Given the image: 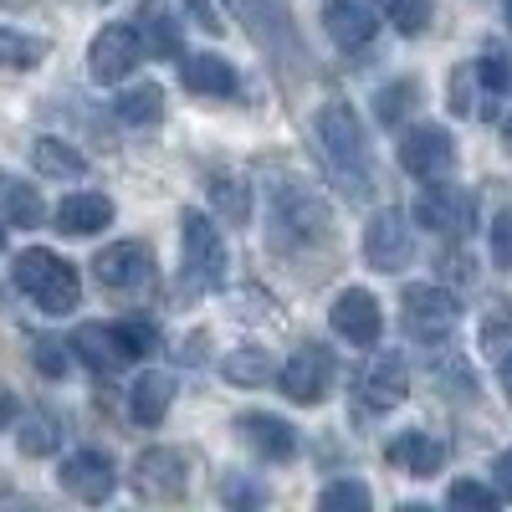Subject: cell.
I'll list each match as a JSON object with an SVG mask.
<instances>
[{"label":"cell","mask_w":512,"mask_h":512,"mask_svg":"<svg viewBox=\"0 0 512 512\" xmlns=\"http://www.w3.org/2000/svg\"><path fill=\"white\" fill-rule=\"evenodd\" d=\"M313 134H318V154H323L328 180L344 195H364L369 190V144H364V128H359L354 108L349 103H323Z\"/></svg>","instance_id":"1"},{"label":"cell","mask_w":512,"mask_h":512,"mask_svg":"<svg viewBox=\"0 0 512 512\" xmlns=\"http://www.w3.org/2000/svg\"><path fill=\"white\" fill-rule=\"evenodd\" d=\"M11 277H16V287L31 297L41 313H72V308H77V297H82L77 267L62 262V256L47 251V246L21 251V256H16V267H11Z\"/></svg>","instance_id":"2"},{"label":"cell","mask_w":512,"mask_h":512,"mask_svg":"<svg viewBox=\"0 0 512 512\" xmlns=\"http://www.w3.org/2000/svg\"><path fill=\"white\" fill-rule=\"evenodd\" d=\"M328 226H333V210L308 185H297V180L277 185V195H272V246H313V241L328 236Z\"/></svg>","instance_id":"3"},{"label":"cell","mask_w":512,"mask_h":512,"mask_svg":"<svg viewBox=\"0 0 512 512\" xmlns=\"http://www.w3.org/2000/svg\"><path fill=\"white\" fill-rule=\"evenodd\" d=\"M149 328H139V323H82L77 333H72V354L88 364L93 374H113V369H123L128 359H139V354H149Z\"/></svg>","instance_id":"4"},{"label":"cell","mask_w":512,"mask_h":512,"mask_svg":"<svg viewBox=\"0 0 512 512\" xmlns=\"http://www.w3.org/2000/svg\"><path fill=\"white\" fill-rule=\"evenodd\" d=\"M400 318H405V333L410 338H420V344H441V338H451L456 323H461V303H456L446 287L415 282L400 297Z\"/></svg>","instance_id":"5"},{"label":"cell","mask_w":512,"mask_h":512,"mask_svg":"<svg viewBox=\"0 0 512 512\" xmlns=\"http://www.w3.org/2000/svg\"><path fill=\"white\" fill-rule=\"evenodd\" d=\"M180 226H185V231H180V241H185V277H190L195 287H221L231 262H226V241H221L216 221L185 210Z\"/></svg>","instance_id":"6"},{"label":"cell","mask_w":512,"mask_h":512,"mask_svg":"<svg viewBox=\"0 0 512 512\" xmlns=\"http://www.w3.org/2000/svg\"><path fill=\"white\" fill-rule=\"evenodd\" d=\"M236 16L246 21V31L256 36V47L272 52L277 62H303V41L292 31V16L282 0H236Z\"/></svg>","instance_id":"7"},{"label":"cell","mask_w":512,"mask_h":512,"mask_svg":"<svg viewBox=\"0 0 512 512\" xmlns=\"http://www.w3.org/2000/svg\"><path fill=\"white\" fill-rule=\"evenodd\" d=\"M333 374H338L333 354H328L323 344H303V349L282 364L277 384H282V395L297 400V405H323L328 390H333Z\"/></svg>","instance_id":"8"},{"label":"cell","mask_w":512,"mask_h":512,"mask_svg":"<svg viewBox=\"0 0 512 512\" xmlns=\"http://www.w3.org/2000/svg\"><path fill=\"white\" fill-rule=\"evenodd\" d=\"M139 62H144L139 26H103V31L93 36V47H88V72H93V82H103V88L123 82Z\"/></svg>","instance_id":"9"},{"label":"cell","mask_w":512,"mask_h":512,"mask_svg":"<svg viewBox=\"0 0 512 512\" xmlns=\"http://www.w3.org/2000/svg\"><path fill=\"white\" fill-rule=\"evenodd\" d=\"M456 164V144L441 123H420L400 139V169L415 180H446Z\"/></svg>","instance_id":"10"},{"label":"cell","mask_w":512,"mask_h":512,"mask_svg":"<svg viewBox=\"0 0 512 512\" xmlns=\"http://www.w3.org/2000/svg\"><path fill=\"white\" fill-rule=\"evenodd\" d=\"M415 221L436 236H466L477 226V200L456 185H431L415 200Z\"/></svg>","instance_id":"11"},{"label":"cell","mask_w":512,"mask_h":512,"mask_svg":"<svg viewBox=\"0 0 512 512\" xmlns=\"http://www.w3.org/2000/svg\"><path fill=\"white\" fill-rule=\"evenodd\" d=\"M364 256L374 272H400L410 256H415V236H410V221L405 210H379L364 231Z\"/></svg>","instance_id":"12"},{"label":"cell","mask_w":512,"mask_h":512,"mask_svg":"<svg viewBox=\"0 0 512 512\" xmlns=\"http://www.w3.org/2000/svg\"><path fill=\"white\" fill-rule=\"evenodd\" d=\"M62 487L77 497V502H108L113 487H118V466L113 456L103 451H72L62 461Z\"/></svg>","instance_id":"13"},{"label":"cell","mask_w":512,"mask_h":512,"mask_svg":"<svg viewBox=\"0 0 512 512\" xmlns=\"http://www.w3.org/2000/svg\"><path fill=\"white\" fill-rule=\"evenodd\" d=\"M134 487H139V497L175 502V497L185 492V456H180L175 446L139 451V461H134Z\"/></svg>","instance_id":"14"},{"label":"cell","mask_w":512,"mask_h":512,"mask_svg":"<svg viewBox=\"0 0 512 512\" xmlns=\"http://www.w3.org/2000/svg\"><path fill=\"white\" fill-rule=\"evenodd\" d=\"M328 318H333V333H338V338H349V344H359V349L379 344V333H384L379 303H374V292H364V287H349V292L333 303Z\"/></svg>","instance_id":"15"},{"label":"cell","mask_w":512,"mask_h":512,"mask_svg":"<svg viewBox=\"0 0 512 512\" xmlns=\"http://www.w3.org/2000/svg\"><path fill=\"white\" fill-rule=\"evenodd\" d=\"M323 31L344 52H359V47H369V41H374L379 16H374L369 0H323Z\"/></svg>","instance_id":"16"},{"label":"cell","mask_w":512,"mask_h":512,"mask_svg":"<svg viewBox=\"0 0 512 512\" xmlns=\"http://www.w3.org/2000/svg\"><path fill=\"white\" fill-rule=\"evenodd\" d=\"M149 267H154V256H149V246H144V241H113V246H103V251H98V262H93L98 282H103V287H113V292L139 287V282L149 277Z\"/></svg>","instance_id":"17"},{"label":"cell","mask_w":512,"mask_h":512,"mask_svg":"<svg viewBox=\"0 0 512 512\" xmlns=\"http://www.w3.org/2000/svg\"><path fill=\"white\" fill-rule=\"evenodd\" d=\"M405 395H410V369H405L400 354H379L359 379V400L369 410H395Z\"/></svg>","instance_id":"18"},{"label":"cell","mask_w":512,"mask_h":512,"mask_svg":"<svg viewBox=\"0 0 512 512\" xmlns=\"http://www.w3.org/2000/svg\"><path fill=\"white\" fill-rule=\"evenodd\" d=\"M241 436H246V446L262 456V461H292L297 456V431H292L287 420L267 415V410L241 415Z\"/></svg>","instance_id":"19"},{"label":"cell","mask_w":512,"mask_h":512,"mask_svg":"<svg viewBox=\"0 0 512 512\" xmlns=\"http://www.w3.org/2000/svg\"><path fill=\"white\" fill-rule=\"evenodd\" d=\"M103 226H113V200L98 190H77L57 205V231L62 236H98Z\"/></svg>","instance_id":"20"},{"label":"cell","mask_w":512,"mask_h":512,"mask_svg":"<svg viewBox=\"0 0 512 512\" xmlns=\"http://www.w3.org/2000/svg\"><path fill=\"white\" fill-rule=\"evenodd\" d=\"M384 456H390L405 477H436V472H441V461H446L441 441H436V436H425V431H405V436H395L390 446H384Z\"/></svg>","instance_id":"21"},{"label":"cell","mask_w":512,"mask_h":512,"mask_svg":"<svg viewBox=\"0 0 512 512\" xmlns=\"http://www.w3.org/2000/svg\"><path fill=\"white\" fill-rule=\"evenodd\" d=\"M180 82H185L190 93H200V98H231L236 93V67L226 57H216V52L185 57L180 62Z\"/></svg>","instance_id":"22"},{"label":"cell","mask_w":512,"mask_h":512,"mask_svg":"<svg viewBox=\"0 0 512 512\" xmlns=\"http://www.w3.org/2000/svg\"><path fill=\"white\" fill-rule=\"evenodd\" d=\"M31 169H36L41 180H77V175H88V159H82L72 144L41 134V139L31 144Z\"/></svg>","instance_id":"23"},{"label":"cell","mask_w":512,"mask_h":512,"mask_svg":"<svg viewBox=\"0 0 512 512\" xmlns=\"http://www.w3.org/2000/svg\"><path fill=\"white\" fill-rule=\"evenodd\" d=\"M169 400H175V379L169 374H139L134 390H128V415L139 425H159L169 415Z\"/></svg>","instance_id":"24"},{"label":"cell","mask_w":512,"mask_h":512,"mask_svg":"<svg viewBox=\"0 0 512 512\" xmlns=\"http://www.w3.org/2000/svg\"><path fill=\"white\" fill-rule=\"evenodd\" d=\"M139 41H144V52H154V57H180V26L169 21V11L164 6H139Z\"/></svg>","instance_id":"25"},{"label":"cell","mask_w":512,"mask_h":512,"mask_svg":"<svg viewBox=\"0 0 512 512\" xmlns=\"http://www.w3.org/2000/svg\"><path fill=\"white\" fill-rule=\"evenodd\" d=\"M41 210H47V205H41L36 185H26L16 175H0V216H6L11 226H36Z\"/></svg>","instance_id":"26"},{"label":"cell","mask_w":512,"mask_h":512,"mask_svg":"<svg viewBox=\"0 0 512 512\" xmlns=\"http://www.w3.org/2000/svg\"><path fill=\"white\" fill-rule=\"evenodd\" d=\"M21 451L26 456H52L57 446H62V420L52 415V410H31L26 420H21Z\"/></svg>","instance_id":"27"},{"label":"cell","mask_w":512,"mask_h":512,"mask_svg":"<svg viewBox=\"0 0 512 512\" xmlns=\"http://www.w3.org/2000/svg\"><path fill=\"white\" fill-rule=\"evenodd\" d=\"M472 77L482 82V88H487L492 98H512V57H507L502 47H487V52L477 57Z\"/></svg>","instance_id":"28"},{"label":"cell","mask_w":512,"mask_h":512,"mask_svg":"<svg viewBox=\"0 0 512 512\" xmlns=\"http://www.w3.org/2000/svg\"><path fill=\"white\" fill-rule=\"evenodd\" d=\"M415 98H420V88L405 77V82H390V88H379L374 93V118L384 123V128H395L410 108H415Z\"/></svg>","instance_id":"29"},{"label":"cell","mask_w":512,"mask_h":512,"mask_svg":"<svg viewBox=\"0 0 512 512\" xmlns=\"http://www.w3.org/2000/svg\"><path fill=\"white\" fill-rule=\"evenodd\" d=\"M41 57H47V41L41 36H21V31L0 26V67H36Z\"/></svg>","instance_id":"30"},{"label":"cell","mask_w":512,"mask_h":512,"mask_svg":"<svg viewBox=\"0 0 512 512\" xmlns=\"http://www.w3.org/2000/svg\"><path fill=\"white\" fill-rule=\"evenodd\" d=\"M159 103H164V93L154 88V82H144V88H134V93H123L118 103H113V113L123 118V123H154L159 118Z\"/></svg>","instance_id":"31"},{"label":"cell","mask_w":512,"mask_h":512,"mask_svg":"<svg viewBox=\"0 0 512 512\" xmlns=\"http://www.w3.org/2000/svg\"><path fill=\"white\" fill-rule=\"evenodd\" d=\"M221 369H226L231 384H267V379H272V359H267V349H236Z\"/></svg>","instance_id":"32"},{"label":"cell","mask_w":512,"mask_h":512,"mask_svg":"<svg viewBox=\"0 0 512 512\" xmlns=\"http://www.w3.org/2000/svg\"><path fill=\"white\" fill-rule=\"evenodd\" d=\"M210 200H216V210H221L226 221H236V226L251 216V195H246V185L231 180V175H216V180H210Z\"/></svg>","instance_id":"33"},{"label":"cell","mask_w":512,"mask_h":512,"mask_svg":"<svg viewBox=\"0 0 512 512\" xmlns=\"http://www.w3.org/2000/svg\"><path fill=\"white\" fill-rule=\"evenodd\" d=\"M384 11H390V21L405 36H420L425 21H431V11H436V0H384Z\"/></svg>","instance_id":"34"},{"label":"cell","mask_w":512,"mask_h":512,"mask_svg":"<svg viewBox=\"0 0 512 512\" xmlns=\"http://www.w3.org/2000/svg\"><path fill=\"white\" fill-rule=\"evenodd\" d=\"M318 502H323V512H364V507H369V487H359V482H333Z\"/></svg>","instance_id":"35"},{"label":"cell","mask_w":512,"mask_h":512,"mask_svg":"<svg viewBox=\"0 0 512 512\" xmlns=\"http://www.w3.org/2000/svg\"><path fill=\"white\" fill-rule=\"evenodd\" d=\"M497 487H482V482H456L451 487V507H472V512H492L497 507Z\"/></svg>","instance_id":"36"},{"label":"cell","mask_w":512,"mask_h":512,"mask_svg":"<svg viewBox=\"0 0 512 512\" xmlns=\"http://www.w3.org/2000/svg\"><path fill=\"white\" fill-rule=\"evenodd\" d=\"M492 256H497V267L512 272V210H502L492 221Z\"/></svg>","instance_id":"37"},{"label":"cell","mask_w":512,"mask_h":512,"mask_svg":"<svg viewBox=\"0 0 512 512\" xmlns=\"http://www.w3.org/2000/svg\"><path fill=\"white\" fill-rule=\"evenodd\" d=\"M36 369H41V374H52V379L67 369V354H62L57 338H36Z\"/></svg>","instance_id":"38"},{"label":"cell","mask_w":512,"mask_h":512,"mask_svg":"<svg viewBox=\"0 0 512 512\" xmlns=\"http://www.w3.org/2000/svg\"><path fill=\"white\" fill-rule=\"evenodd\" d=\"M185 6H190V11L200 16V26H205L210 36H221V31H226V21H221L216 11H210V6H205V0H185Z\"/></svg>","instance_id":"39"},{"label":"cell","mask_w":512,"mask_h":512,"mask_svg":"<svg viewBox=\"0 0 512 512\" xmlns=\"http://www.w3.org/2000/svg\"><path fill=\"white\" fill-rule=\"evenodd\" d=\"M492 472H497V492L512 502V451H502V456H497V466H492Z\"/></svg>","instance_id":"40"},{"label":"cell","mask_w":512,"mask_h":512,"mask_svg":"<svg viewBox=\"0 0 512 512\" xmlns=\"http://www.w3.org/2000/svg\"><path fill=\"white\" fill-rule=\"evenodd\" d=\"M16 415H21V410H16V395H11V390H0V431H6Z\"/></svg>","instance_id":"41"},{"label":"cell","mask_w":512,"mask_h":512,"mask_svg":"<svg viewBox=\"0 0 512 512\" xmlns=\"http://www.w3.org/2000/svg\"><path fill=\"white\" fill-rule=\"evenodd\" d=\"M221 497H226V502H256V492H251V487H241V482H226V487H221Z\"/></svg>","instance_id":"42"},{"label":"cell","mask_w":512,"mask_h":512,"mask_svg":"<svg viewBox=\"0 0 512 512\" xmlns=\"http://www.w3.org/2000/svg\"><path fill=\"white\" fill-rule=\"evenodd\" d=\"M502 390H507V405H512V354L502 359Z\"/></svg>","instance_id":"43"},{"label":"cell","mask_w":512,"mask_h":512,"mask_svg":"<svg viewBox=\"0 0 512 512\" xmlns=\"http://www.w3.org/2000/svg\"><path fill=\"white\" fill-rule=\"evenodd\" d=\"M502 139H507V154H512V123H507V128H502Z\"/></svg>","instance_id":"44"},{"label":"cell","mask_w":512,"mask_h":512,"mask_svg":"<svg viewBox=\"0 0 512 512\" xmlns=\"http://www.w3.org/2000/svg\"><path fill=\"white\" fill-rule=\"evenodd\" d=\"M507 21H512V0H507Z\"/></svg>","instance_id":"45"},{"label":"cell","mask_w":512,"mask_h":512,"mask_svg":"<svg viewBox=\"0 0 512 512\" xmlns=\"http://www.w3.org/2000/svg\"><path fill=\"white\" fill-rule=\"evenodd\" d=\"M0 246H6V231H0Z\"/></svg>","instance_id":"46"}]
</instances>
